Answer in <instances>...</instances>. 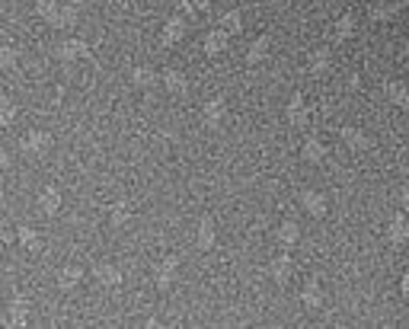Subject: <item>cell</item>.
Masks as SVG:
<instances>
[{"mask_svg": "<svg viewBox=\"0 0 409 329\" xmlns=\"http://www.w3.org/2000/svg\"><path fill=\"white\" fill-rule=\"evenodd\" d=\"M182 36H186V20H179V16H173V20H167L163 23V32H160V42L163 45H176V42H182Z\"/></svg>", "mask_w": 409, "mask_h": 329, "instance_id": "obj_24", "label": "cell"}, {"mask_svg": "<svg viewBox=\"0 0 409 329\" xmlns=\"http://www.w3.org/2000/svg\"><path fill=\"white\" fill-rule=\"evenodd\" d=\"M13 122H16V103L10 96H3V99H0V125L10 128Z\"/></svg>", "mask_w": 409, "mask_h": 329, "instance_id": "obj_30", "label": "cell"}, {"mask_svg": "<svg viewBox=\"0 0 409 329\" xmlns=\"http://www.w3.org/2000/svg\"><path fill=\"white\" fill-rule=\"evenodd\" d=\"M228 45H230L228 29H211V32H204V38H202V48L208 58H221V54L228 52Z\"/></svg>", "mask_w": 409, "mask_h": 329, "instance_id": "obj_10", "label": "cell"}, {"mask_svg": "<svg viewBox=\"0 0 409 329\" xmlns=\"http://www.w3.org/2000/svg\"><path fill=\"white\" fill-rule=\"evenodd\" d=\"M400 288H403V300H406V304H409V272H406V275H403Z\"/></svg>", "mask_w": 409, "mask_h": 329, "instance_id": "obj_35", "label": "cell"}, {"mask_svg": "<svg viewBox=\"0 0 409 329\" xmlns=\"http://www.w3.org/2000/svg\"><path fill=\"white\" fill-rule=\"evenodd\" d=\"M214 247H218V227H214L211 217H202L195 227V249L198 253H208Z\"/></svg>", "mask_w": 409, "mask_h": 329, "instance_id": "obj_9", "label": "cell"}, {"mask_svg": "<svg viewBox=\"0 0 409 329\" xmlns=\"http://www.w3.org/2000/svg\"><path fill=\"white\" fill-rule=\"evenodd\" d=\"M400 208L409 214V186H403V189H400Z\"/></svg>", "mask_w": 409, "mask_h": 329, "instance_id": "obj_34", "label": "cell"}, {"mask_svg": "<svg viewBox=\"0 0 409 329\" xmlns=\"http://www.w3.org/2000/svg\"><path fill=\"white\" fill-rule=\"evenodd\" d=\"M36 205H38V211H42V214L52 217V214H58V211H61V205H64V195H61L58 186H45L42 192H38Z\"/></svg>", "mask_w": 409, "mask_h": 329, "instance_id": "obj_16", "label": "cell"}, {"mask_svg": "<svg viewBox=\"0 0 409 329\" xmlns=\"http://www.w3.org/2000/svg\"><path fill=\"white\" fill-rule=\"evenodd\" d=\"M275 240H278L281 249H295L297 243H301V224H297V221H281V224L275 227Z\"/></svg>", "mask_w": 409, "mask_h": 329, "instance_id": "obj_19", "label": "cell"}, {"mask_svg": "<svg viewBox=\"0 0 409 329\" xmlns=\"http://www.w3.org/2000/svg\"><path fill=\"white\" fill-rule=\"evenodd\" d=\"M301 304L307 307V310H320V307L326 304V291H323V284H320V278H307V282H304Z\"/></svg>", "mask_w": 409, "mask_h": 329, "instance_id": "obj_13", "label": "cell"}, {"mask_svg": "<svg viewBox=\"0 0 409 329\" xmlns=\"http://www.w3.org/2000/svg\"><path fill=\"white\" fill-rule=\"evenodd\" d=\"M93 278H96V284H103V288H119L125 275H121V269L115 262H96V265H93Z\"/></svg>", "mask_w": 409, "mask_h": 329, "instance_id": "obj_17", "label": "cell"}, {"mask_svg": "<svg viewBox=\"0 0 409 329\" xmlns=\"http://www.w3.org/2000/svg\"><path fill=\"white\" fill-rule=\"evenodd\" d=\"M285 115H288V125H295V128H307V122H311L307 96H304V93H295V96L288 99V105H285Z\"/></svg>", "mask_w": 409, "mask_h": 329, "instance_id": "obj_6", "label": "cell"}, {"mask_svg": "<svg viewBox=\"0 0 409 329\" xmlns=\"http://www.w3.org/2000/svg\"><path fill=\"white\" fill-rule=\"evenodd\" d=\"M0 163H3V166H13V154H10V150H0Z\"/></svg>", "mask_w": 409, "mask_h": 329, "instance_id": "obj_36", "label": "cell"}, {"mask_svg": "<svg viewBox=\"0 0 409 329\" xmlns=\"http://www.w3.org/2000/svg\"><path fill=\"white\" fill-rule=\"evenodd\" d=\"M77 20H80V10H77L74 3H61V7L54 10V16L48 20V23H52L54 29H74Z\"/></svg>", "mask_w": 409, "mask_h": 329, "instance_id": "obj_21", "label": "cell"}, {"mask_svg": "<svg viewBox=\"0 0 409 329\" xmlns=\"http://www.w3.org/2000/svg\"><path fill=\"white\" fill-rule=\"evenodd\" d=\"M339 138L345 141V147H349V150H355V154H368V150L374 147V144H371V138L364 135L362 128H352V125L339 128Z\"/></svg>", "mask_w": 409, "mask_h": 329, "instance_id": "obj_15", "label": "cell"}, {"mask_svg": "<svg viewBox=\"0 0 409 329\" xmlns=\"http://www.w3.org/2000/svg\"><path fill=\"white\" fill-rule=\"evenodd\" d=\"M160 87L167 93H173V96H182V93L189 90V80H186V74L176 68H167L163 74H160Z\"/></svg>", "mask_w": 409, "mask_h": 329, "instance_id": "obj_20", "label": "cell"}, {"mask_svg": "<svg viewBox=\"0 0 409 329\" xmlns=\"http://www.w3.org/2000/svg\"><path fill=\"white\" fill-rule=\"evenodd\" d=\"M176 275H179V256H163L157 262V272H154V284L160 291H167L170 284L176 282Z\"/></svg>", "mask_w": 409, "mask_h": 329, "instance_id": "obj_5", "label": "cell"}, {"mask_svg": "<svg viewBox=\"0 0 409 329\" xmlns=\"http://www.w3.org/2000/svg\"><path fill=\"white\" fill-rule=\"evenodd\" d=\"M297 202H301L304 214H311V217H323L329 211V198L323 192H317V189H304Z\"/></svg>", "mask_w": 409, "mask_h": 329, "instance_id": "obj_8", "label": "cell"}, {"mask_svg": "<svg viewBox=\"0 0 409 329\" xmlns=\"http://www.w3.org/2000/svg\"><path fill=\"white\" fill-rule=\"evenodd\" d=\"M54 58H61V61H87L90 58V45H87L84 38L68 36V38H61L58 45H54Z\"/></svg>", "mask_w": 409, "mask_h": 329, "instance_id": "obj_3", "label": "cell"}, {"mask_svg": "<svg viewBox=\"0 0 409 329\" xmlns=\"http://www.w3.org/2000/svg\"><path fill=\"white\" fill-rule=\"evenodd\" d=\"M224 119H228V103L221 96H214V99H208V103L202 105V125L204 128H221L224 125Z\"/></svg>", "mask_w": 409, "mask_h": 329, "instance_id": "obj_7", "label": "cell"}, {"mask_svg": "<svg viewBox=\"0 0 409 329\" xmlns=\"http://www.w3.org/2000/svg\"><path fill=\"white\" fill-rule=\"evenodd\" d=\"M291 275H295V262H291L288 249H285L281 256H275V259L269 262V278H272L275 284H288Z\"/></svg>", "mask_w": 409, "mask_h": 329, "instance_id": "obj_14", "label": "cell"}, {"mask_svg": "<svg viewBox=\"0 0 409 329\" xmlns=\"http://www.w3.org/2000/svg\"><path fill=\"white\" fill-rule=\"evenodd\" d=\"M221 29H228L230 36L243 32V16H240V10H228V13L221 16Z\"/></svg>", "mask_w": 409, "mask_h": 329, "instance_id": "obj_29", "label": "cell"}, {"mask_svg": "<svg viewBox=\"0 0 409 329\" xmlns=\"http://www.w3.org/2000/svg\"><path fill=\"white\" fill-rule=\"evenodd\" d=\"M26 320H29V304H26L23 298H10L7 304H3V314H0V323L7 329H16V326H26Z\"/></svg>", "mask_w": 409, "mask_h": 329, "instance_id": "obj_4", "label": "cell"}, {"mask_svg": "<svg viewBox=\"0 0 409 329\" xmlns=\"http://www.w3.org/2000/svg\"><path fill=\"white\" fill-rule=\"evenodd\" d=\"M20 247H23L26 253H42L45 240H42V233H38L36 227H20Z\"/></svg>", "mask_w": 409, "mask_h": 329, "instance_id": "obj_25", "label": "cell"}, {"mask_svg": "<svg viewBox=\"0 0 409 329\" xmlns=\"http://www.w3.org/2000/svg\"><path fill=\"white\" fill-rule=\"evenodd\" d=\"M13 240H20V231H13L10 224L0 227V243H13Z\"/></svg>", "mask_w": 409, "mask_h": 329, "instance_id": "obj_33", "label": "cell"}, {"mask_svg": "<svg viewBox=\"0 0 409 329\" xmlns=\"http://www.w3.org/2000/svg\"><path fill=\"white\" fill-rule=\"evenodd\" d=\"M326 154H329V147H326L323 138H317V135H307V138H304V144H301V157L307 160V163H323Z\"/></svg>", "mask_w": 409, "mask_h": 329, "instance_id": "obj_18", "label": "cell"}, {"mask_svg": "<svg viewBox=\"0 0 409 329\" xmlns=\"http://www.w3.org/2000/svg\"><path fill=\"white\" fill-rule=\"evenodd\" d=\"M384 96L396 105V109H409V87L400 80H387L384 83Z\"/></svg>", "mask_w": 409, "mask_h": 329, "instance_id": "obj_23", "label": "cell"}, {"mask_svg": "<svg viewBox=\"0 0 409 329\" xmlns=\"http://www.w3.org/2000/svg\"><path fill=\"white\" fill-rule=\"evenodd\" d=\"M269 52H272V38L259 36L256 42L250 45V52H246V61H250V64H262V61L269 58Z\"/></svg>", "mask_w": 409, "mask_h": 329, "instance_id": "obj_27", "label": "cell"}, {"mask_svg": "<svg viewBox=\"0 0 409 329\" xmlns=\"http://www.w3.org/2000/svg\"><path fill=\"white\" fill-rule=\"evenodd\" d=\"M304 68H307V74L323 77L326 71L333 68V52H329V48H313V52H307V61H304Z\"/></svg>", "mask_w": 409, "mask_h": 329, "instance_id": "obj_11", "label": "cell"}, {"mask_svg": "<svg viewBox=\"0 0 409 329\" xmlns=\"http://www.w3.org/2000/svg\"><path fill=\"white\" fill-rule=\"evenodd\" d=\"M128 221H131V208L125 202H115L112 211H109V224H112V227H125Z\"/></svg>", "mask_w": 409, "mask_h": 329, "instance_id": "obj_28", "label": "cell"}, {"mask_svg": "<svg viewBox=\"0 0 409 329\" xmlns=\"http://www.w3.org/2000/svg\"><path fill=\"white\" fill-rule=\"evenodd\" d=\"M48 150H52V135H45V131H29L20 138V154L26 160H42Z\"/></svg>", "mask_w": 409, "mask_h": 329, "instance_id": "obj_1", "label": "cell"}, {"mask_svg": "<svg viewBox=\"0 0 409 329\" xmlns=\"http://www.w3.org/2000/svg\"><path fill=\"white\" fill-rule=\"evenodd\" d=\"M58 288L61 291H74V288H80V282H84V269L80 265H64V269H58Z\"/></svg>", "mask_w": 409, "mask_h": 329, "instance_id": "obj_22", "label": "cell"}, {"mask_svg": "<svg viewBox=\"0 0 409 329\" xmlns=\"http://www.w3.org/2000/svg\"><path fill=\"white\" fill-rule=\"evenodd\" d=\"M128 83L137 87V90H154V87H160V74L151 64H137V68L128 71Z\"/></svg>", "mask_w": 409, "mask_h": 329, "instance_id": "obj_12", "label": "cell"}, {"mask_svg": "<svg viewBox=\"0 0 409 329\" xmlns=\"http://www.w3.org/2000/svg\"><path fill=\"white\" fill-rule=\"evenodd\" d=\"M355 29H358V23H355V16L352 13H342L333 23V36L339 38V42H349V38L355 36Z\"/></svg>", "mask_w": 409, "mask_h": 329, "instance_id": "obj_26", "label": "cell"}, {"mask_svg": "<svg viewBox=\"0 0 409 329\" xmlns=\"http://www.w3.org/2000/svg\"><path fill=\"white\" fill-rule=\"evenodd\" d=\"M16 61H20V48L7 42V45L0 48V68H3V71H13V68H16Z\"/></svg>", "mask_w": 409, "mask_h": 329, "instance_id": "obj_31", "label": "cell"}, {"mask_svg": "<svg viewBox=\"0 0 409 329\" xmlns=\"http://www.w3.org/2000/svg\"><path fill=\"white\" fill-rule=\"evenodd\" d=\"M384 237H387V243H390V247H403V243L409 240V214L403 208L387 217Z\"/></svg>", "mask_w": 409, "mask_h": 329, "instance_id": "obj_2", "label": "cell"}, {"mask_svg": "<svg viewBox=\"0 0 409 329\" xmlns=\"http://www.w3.org/2000/svg\"><path fill=\"white\" fill-rule=\"evenodd\" d=\"M396 7L394 3H374L371 7V20H387V16H394Z\"/></svg>", "mask_w": 409, "mask_h": 329, "instance_id": "obj_32", "label": "cell"}]
</instances>
